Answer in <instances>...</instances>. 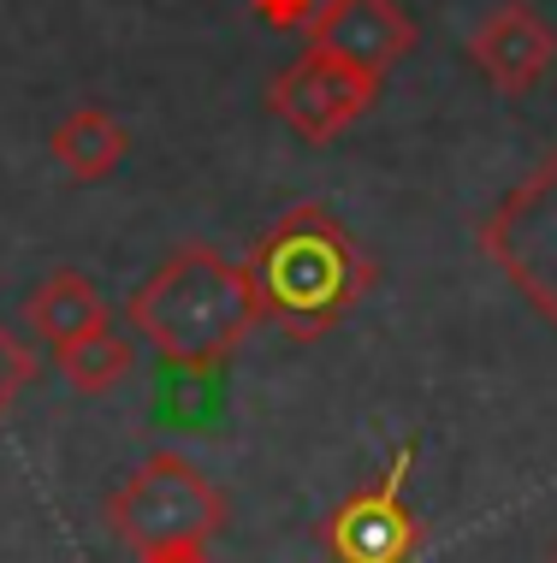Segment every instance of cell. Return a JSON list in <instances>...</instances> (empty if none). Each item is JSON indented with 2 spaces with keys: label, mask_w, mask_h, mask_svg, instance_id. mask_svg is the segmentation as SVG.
Segmentation results:
<instances>
[{
  "label": "cell",
  "mask_w": 557,
  "mask_h": 563,
  "mask_svg": "<svg viewBox=\"0 0 557 563\" xmlns=\"http://www.w3.org/2000/svg\"><path fill=\"white\" fill-rule=\"evenodd\" d=\"M137 563H208V545H185V552H148Z\"/></svg>",
  "instance_id": "cell-14"
},
{
  "label": "cell",
  "mask_w": 557,
  "mask_h": 563,
  "mask_svg": "<svg viewBox=\"0 0 557 563\" xmlns=\"http://www.w3.org/2000/svg\"><path fill=\"white\" fill-rule=\"evenodd\" d=\"M36 379V350H30L19 332L0 327V416H7L12 404H19V391Z\"/></svg>",
  "instance_id": "cell-12"
},
{
  "label": "cell",
  "mask_w": 557,
  "mask_h": 563,
  "mask_svg": "<svg viewBox=\"0 0 557 563\" xmlns=\"http://www.w3.org/2000/svg\"><path fill=\"white\" fill-rule=\"evenodd\" d=\"M232 522V498L185 451H148L108 493V528L131 558L208 545Z\"/></svg>",
  "instance_id": "cell-3"
},
{
  "label": "cell",
  "mask_w": 557,
  "mask_h": 563,
  "mask_svg": "<svg viewBox=\"0 0 557 563\" xmlns=\"http://www.w3.org/2000/svg\"><path fill=\"white\" fill-rule=\"evenodd\" d=\"M314 48H333L368 71H391L415 48V19L398 0H333L321 12V24L309 30Z\"/></svg>",
  "instance_id": "cell-8"
},
{
  "label": "cell",
  "mask_w": 557,
  "mask_h": 563,
  "mask_svg": "<svg viewBox=\"0 0 557 563\" xmlns=\"http://www.w3.org/2000/svg\"><path fill=\"white\" fill-rule=\"evenodd\" d=\"M480 255L557 327V148L480 220Z\"/></svg>",
  "instance_id": "cell-4"
},
{
  "label": "cell",
  "mask_w": 557,
  "mask_h": 563,
  "mask_svg": "<svg viewBox=\"0 0 557 563\" xmlns=\"http://www.w3.org/2000/svg\"><path fill=\"white\" fill-rule=\"evenodd\" d=\"M326 7H333V0H249V12L267 30H279V36H309Z\"/></svg>",
  "instance_id": "cell-13"
},
{
  "label": "cell",
  "mask_w": 557,
  "mask_h": 563,
  "mask_svg": "<svg viewBox=\"0 0 557 563\" xmlns=\"http://www.w3.org/2000/svg\"><path fill=\"white\" fill-rule=\"evenodd\" d=\"M380 89H386V71H368V66H356V59L309 42V48L267 84V113H274L279 125H291L303 143L326 148L374 113Z\"/></svg>",
  "instance_id": "cell-5"
},
{
  "label": "cell",
  "mask_w": 557,
  "mask_h": 563,
  "mask_svg": "<svg viewBox=\"0 0 557 563\" xmlns=\"http://www.w3.org/2000/svg\"><path fill=\"white\" fill-rule=\"evenodd\" d=\"M469 59L480 66V78H487L499 96L522 101L534 96L539 78L552 71L557 59V30L546 24V12L534 7V0H504V7H492L487 19L469 30Z\"/></svg>",
  "instance_id": "cell-7"
},
{
  "label": "cell",
  "mask_w": 557,
  "mask_h": 563,
  "mask_svg": "<svg viewBox=\"0 0 557 563\" xmlns=\"http://www.w3.org/2000/svg\"><path fill=\"white\" fill-rule=\"evenodd\" d=\"M125 327L172 374H214L261 327V309L244 262L220 255L214 243H185L155 273H143V285H131Z\"/></svg>",
  "instance_id": "cell-2"
},
{
  "label": "cell",
  "mask_w": 557,
  "mask_h": 563,
  "mask_svg": "<svg viewBox=\"0 0 557 563\" xmlns=\"http://www.w3.org/2000/svg\"><path fill=\"white\" fill-rule=\"evenodd\" d=\"M101 321H108V302H101L96 279L78 273V267L42 273V279L30 285V297H24V332L36 344H48V350H59L66 339H78V332L101 327Z\"/></svg>",
  "instance_id": "cell-10"
},
{
  "label": "cell",
  "mask_w": 557,
  "mask_h": 563,
  "mask_svg": "<svg viewBox=\"0 0 557 563\" xmlns=\"http://www.w3.org/2000/svg\"><path fill=\"white\" fill-rule=\"evenodd\" d=\"M415 445H398L391 463L374 481H363L356 493H344L321 522V545L338 563H410L421 552V516L403 498L410 481Z\"/></svg>",
  "instance_id": "cell-6"
},
{
  "label": "cell",
  "mask_w": 557,
  "mask_h": 563,
  "mask_svg": "<svg viewBox=\"0 0 557 563\" xmlns=\"http://www.w3.org/2000/svg\"><path fill=\"white\" fill-rule=\"evenodd\" d=\"M131 362H137V344L113 327V314L54 350V368L66 374V386L78 398H108V391H119L131 379Z\"/></svg>",
  "instance_id": "cell-11"
},
{
  "label": "cell",
  "mask_w": 557,
  "mask_h": 563,
  "mask_svg": "<svg viewBox=\"0 0 557 563\" xmlns=\"http://www.w3.org/2000/svg\"><path fill=\"white\" fill-rule=\"evenodd\" d=\"M261 327H279L285 339L314 344L380 285V262L356 243L333 208L297 202L255 238L244 255Z\"/></svg>",
  "instance_id": "cell-1"
},
{
  "label": "cell",
  "mask_w": 557,
  "mask_h": 563,
  "mask_svg": "<svg viewBox=\"0 0 557 563\" xmlns=\"http://www.w3.org/2000/svg\"><path fill=\"white\" fill-rule=\"evenodd\" d=\"M48 155H54L59 173L78 178V185H108L119 166H125V155H131V131H125V119H119V113L83 101V108H71L54 125Z\"/></svg>",
  "instance_id": "cell-9"
}]
</instances>
